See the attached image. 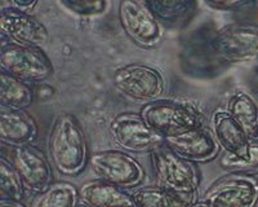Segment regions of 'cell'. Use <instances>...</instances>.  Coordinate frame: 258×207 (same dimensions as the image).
<instances>
[{"label": "cell", "instance_id": "obj_1", "mask_svg": "<svg viewBox=\"0 0 258 207\" xmlns=\"http://www.w3.org/2000/svg\"><path fill=\"white\" fill-rule=\"evenodd\" d=\"M52 166L62 176L77 178L89 163L88 141L78 119L70 113L57 114L48 136Z\"/></svg>", "mask_w": 258, "mask_h": 207}, {"label": "cell", "instance_id": "obj_2", "mask_svg": "<svg viewBox=\"0 0 258 207\" xmlns=\"http://www.w3.org/2000/svg\"><path fill=\"white\" fill-rule=\"evenodd\" d=\"M158 185L176 195L185 206L197 202L200 176L195 163L188 162L163 145L150 154Z\"/></svg>", "mask_w": 258, "mask_h": 207}, {"label": "cell", "instance_id": "obj_3", "mask_svg": "<svg viewBox=\"0 0 258 207\" xmlns=\"http://www.w3.org/2000/svg\"><path fill=\"white\" fill-rule=\"evenodd\" d=\"M140 116L151 130L163 137L203 127L202 113L191 104L182 101L160 98L145 104Z\"/></svg>", "mask_w": 258, "mask_h": 207}, {"label": "cell", "instance_id": "obj_4", "mask_svg": "<svg viewBox=\"0 0 258 207\" xmlns=\"http://www.w3.org/2000/svg\"><path fill=\"white\" fill-rule=\"evenodd\" d=\"M0 69L29 84H39L54 74V66L43 48L3 41L0 48Z\"/></svg>", "mask_w": 258, "mask_h": 207}, {"label": "cell", "instance_id": "obj_5", "mask_svg": "<svg viewBox=\"0 0 258 207\" xmlns=\"http://www.w3.org/2000/svg\"><path fill=\"white\" fill-rule=\"evenodd\" d=\"M117 18L124 34L138 47L155 49L164 40L165 27L146 2L123 0L117 7Z\"/></svg>", "mask_w": 258, "mask_h": 207}, {"label": "cell", "instance_id": "obj_6", "mask_svg": "<svg viewBox=\"0 0 258 207\" xmlns=\"http://www.w3.org/2000/svg\"><path fill=\"white\" fill-rule=\"evenodd\" d=\"M211 49L227 64L258 60V25L236 22L221 27L211 40Z\"/></svg>", "mask_w": 258, "mask_h": 207}, {"label": "cell", "instance_id": "obj_7", "mask_svg": "<svg viewBox=\"0 0 258 207\" xmlns=\"http://www.w3.org/2000/svg\"><path fill=\"white\" fill-rule=\"evenodd\" d=\"M89 166L98 180L121 189H136L145 180V170L133 156L123 150H102L91 154Z\"/></svg>", "mask_w": 258, "mask_h": 207}, {"label": "cell", "instance_id": "obj_8", "mask_svg": "<svg viewBox=\"0 0 258 207\" xmlns=\"http://www.w3.org/2000/svg\"><path fill=\"white\" fill-rule=\"evenodd\" d=\"M112 86L144 105L160 100L165 92V80L160 71L146 64H128L116 69L112 74Z\"/></svg>", "mask_w": 258, "mask_h": 207}, {"label": "cell", "instance_id": "obj_9", "mask_svg": "<svg viewBox=\"0 0 258 207\" xmlns=\"http://www.w3.org/2000/svg\"><path fill=\"white\" fill-rule=\"evenodd\" d=\"M110 136L126 153L151 154L164 145V137L145 123L140 113H120L110 123Z\"/></svg>", "mask_w": 258, "mask_h": 207}, {"label": "cell", "instance_id": "obj_10", "mask_svg": "<svg viewBox=\"0 0 258 207\" xmlns=\"http://www.w3.org/2000/svg\"><path fill=\"white\" fill-rule=\"evenodd\" d=\"M6 146L8 148V156H3L8 158L9 162L17 170L27 192L36 194L54 183L52 162L35 145Z\"/></svg>", "mask_w": 258, "mask_h": 207}, {"label": "cell", "instance_id": "obj_11", "mask_svg": "<svg viewBox=\"0 0 258 207\" xmlns=\"http://www.w3.org/2000/svg\"><path fill=\"white\" fill-rule=\"evenodd\" d=\"M209 207H257L258 181L248 175L229 174L203 195Z\"/></svg>", "mask_w": 258, "mask_h": 207}, {"label": "cell", "instance_id": "obj_12", "mask_svg": "<svg viewBox=\"0 0 258 207\" xmlns=\"http://www.w3.org/2000/svg\"><path fill=\"white\" fill-rule=\"evenodd\" d=\"M0 33L8 41L21 45L44 48L49 41V31L32 13L0 9Z\"/></svg>", "mask_w": 258, "mask_h": 207}, {"label": "cell", "instance_id": "obj_13", "mask_svg": "<svg viewBox=\"0 0 258 207\" xmlns=\"http://www.w3.org/2000/svg\"><path fill=\"white\" fill-rule=\"evenodd\" d=\"M164 145L177 156L195 165L213 161L217 158L221 149L212 130L206 127L164 137Z\"/></svg>", "mask_w": 258, "mask_h": 207}, {"label": "cell", "instance_id": "obj_14", "mask_svg": "<svg viewBox=\"0 0 258 207\" xmlns=\"http://www.w3.org/2000/svg\"><path fill=\"white\" fill-rule=\"evenodd\" d=\"M39 127L35 118L26 110L0 108V141L2 144L34 145L38 140Z\"/></svg>", "mask_w": 258, "mask_h": 207}, {"label": "cell", "instance_id": "obj_15", "mask_svg": "<svg viewBox=\"0 0 258 207\" xmlns=\"http://www.w3.org/2000/svg\"><path fill=\"white\" fill-rule=\"evenodd\" d=\"M212 132L220 148L235 157H243L250 139L226 110H218L212 117Z\"/></svg>", "mask_w": 258, "mask_h": 207}, {"label": "cell", "instance_id": "obj_16", "mask_svg": "<svg viewBox=\"0 0 258 207\" xmlns=\"http://www.w3.org/2000/svg\"><path fill=\"white\" fill-rule=\"evenodd\" d=\"M79 199L89 207H136L128 190L98 179L80 186Z\"/></svg>", "mask_w": 258, "mask_h": 207}, {"label": "cell", "instance_id": "obj_17", "mask_svg": "<svg viewBox=\"0 0 258 207\" xmlns=\"http://www.w3.org/2000/svg\"><path fill=\"white\" fill-rule=\"evenodd\" d=\"M226 112L250 140L258 139V104L249 93L244 91L232 93L227 101Z\"/></svg>", "mask_w": 258, "mask_h": 207}, {"label": "cell", "instance_id": "obj_18", "mask_svg": "<svg viewBox=\"0 0 258 207\" xmlns=\"http://www.w3.org/2000/svg\"><path fill=\"white\" fill-rule=\"evenodd\" d=\"M146 4L164 27L183 26L198 9L194 0H147Z\"/></svg>", "mask_w": 258, "mask_h": 207}, {"label": "cell", "instance_id": "obj_19", "mask_svg": "<svg viewBox=\"0 0 258 207\" xmlns=\"http://www.w3.org/2000/svg\"><path fill=\"white\" fill-rule=\"evenodd\" d=\"M34 102L31 84L18 78L0 73V108L26 110Z\"/></svg>", "mask_w": 258, "mask_h": 207}, {"label": "cell", "instance_id": "obj_20", "mask_svg": "<svg viewBox=\"0 0 258 207\" xmlns=\"http://www.w3.org/2000/svg\"><path fill=\"white\" fill-rule=\"evenodd\" d=\"M79 189L68 181H57L36 193L29 207H75L79 203Z\"/></svg>", "mask_w": 258, "mask_h": 207}, {"label": "cell", "instance_id": "obj_21", "mask_svg": "<svg viewBox=\"0 0 258 207\" xmlns=\"http://www.w3.org/2000/svg\"><path fill=\"white\" fill-rule=\"evenodd\" d=\"M218 165L227 174L252 175L258 174V139L250 140L248 150L243 157H235L232 154L225 153L218 160Z\"/></svg>", "mask_w": 258, "mask_h": 207}, {"label": "cell", "instance_id": "obj_22", "mask_svg": "<svg viewBox=\"0 0 258 207\" xmlns=\"http://www.w3.org/2000/svg\"><path fill=\"white\" fill-rule=\"evenodd\" d=\"M136 207H183V202L179 201L160 185H147L136 188L132 193Z\"/></svg>", "mask_w": 258, "mask_h": 207}, {"label": "cell", "instance_id": "obj_23", "mask_svg": "<svg viewBox=\"0 0 258 207\" xmlns=\"http://www.w3.org/2000/svg\"><path fill=\"white\" fill-rule=\"evenodd\" d=\"M26 188L17 170L4 156L0 157V195L6 201L22 202Z\"/></svg>", "mask_w": 258, "mask_h": 207}, {"label": "cell", "instance_id": "obj_24", "mask_svg": "<svg viewBox=\"0 0 258 207\" xmlns=\"http://www.w3.org/2000/svg\"><path fill=\"white\" fill-rule=\"evenodd\" d=\"M58 6L68 12L80 17H94L105 15L110 7L106 0H59Z\"/></svg>", "mask_w": 258, "mask_h": 207}, {"label": "cell", "instance_id": "obj_25", "mask_svg": "<svg viewBox=\"0 0 258 207\" xmlns=\"http://www.w3.org/2000/svg\"><path fill=\"white\" fill-rule=\"evenodd\" d=\"M253 2H246V0H208L204 2V6L208 8L213 9V11H218V12H240L243 9L248 8V7L253 6Z\"/></svg>", "mask_w": 258, "mask_h": 207}, {"label": "cell", "instance_id": "obj_26", "mask_svg": "<svg viewBox=\"0 0 258 207\" xmlns=\"http://www.w3.org/2000/svg\"><path fill=\"white\" fill-rule=\"evenodd\" d=\"M38 6L36 0H2L0 2V9H12L16 12L31 13L35 7Z\"/></svg>", "mask_w": 258, "mask_h": 207}, {"label": "cell", "instance_id": "obj_27", "mask_svg": "<svg viewBox=\"0 0 258 207\" xmlns=\"http://www.w3.org/2000/svg\"><path fill=\"white\" fill-rule=\"evenodd\" d=\"M0 207H27V206H25L22 202L6 201V199H2V201H0Z\"/></svg>", "mask_w": 258, "mask_h": 207}, {"label": "cell", "instance_id": "obj_28", "mask_svg": "<svg viewBox=\"0 0 258 207\" xmlns=\"http://www.w3.org/2000/svg\"><path fill=\"white\" fill-rule=\"evenodd\" d=\"M183 207H209L206 202H194V203L187 204V206H183Z\"/></svg>", "mask_w": 258, "mask_h": 207}, {"label": "cell", "instance_id": "obj_29", "mask_svg": "<svg viewBox=\"0 0 258 207\" xmlns=\"http://www.w3.org/2000/svg\"><path fill=\"white\" fill-rule=\"evenodd\" d=\"M75 207H89V206H87V204H84V203H82V202H80V203H78Z\"/></svg>", "mask_w": 258, "mask_h": 207}]
</instances>
